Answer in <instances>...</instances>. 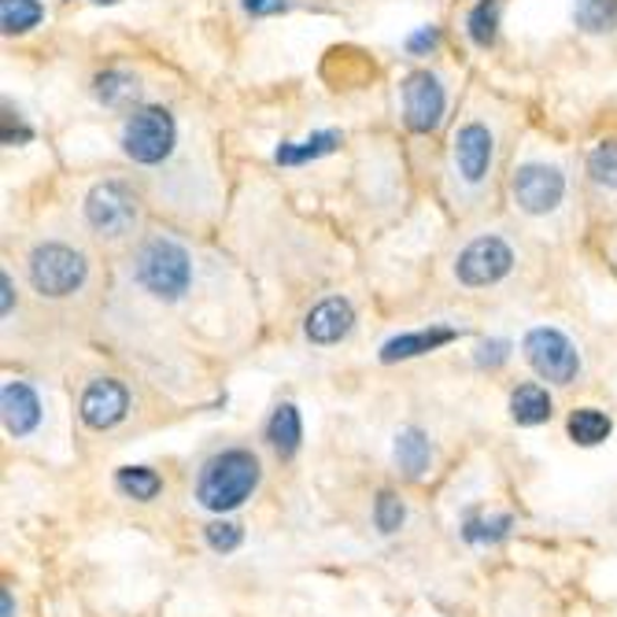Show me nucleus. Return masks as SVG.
Segmentation results:
<instances>
[{"label":"nucleus","instance_id":"6ab92c4d","mask_svg":"<svg viewBox=\"0 0 617 617\" xmlns=\"http://www.w3.org/2000/svg\"><path fill=\"white\" fill-rule=\"evenodd\" d=\"M340 148V134L337 130H322V134H311L300 145H281L274 152V160L281 163V167H300L307 160H318V156H329V152Z\"/></svg>","mask_w":617,"mask_h":617},{"label":"nucleus","instance_id":"6e6552de","mask_svg":"<svg viewBox=\"0 0 617 617\" xmlns=\"http://www.w3.org/2000/svg\"><path fill=\"white\" fill-rule=\"evenodd\" d=\"M444 107H448V96H444V85H440L436 74H429V71L407 74L403 119L414 134H433V130L440 126V119H444Z\"/></svg>","mask_w":617,"mask_h":617},{"label":"nucleus","instance_id":"f03ea898","mask_svg":"<svg viewBox=\"0 0 617 617\" xmlns=\"http://www.w3.org/2000/svg\"><path fill=\"white\" fill-rule=\"evenodd\" d=\"M134 274H137V281L156 296V300L174 304L189 292L193 263H189V251H185L178 240L152 237L148 245L137 251Z\"/></svg>","mask_w":617,"mask_h":617},{"label":"nucleus","instance_id":"423d86ee","mask_svg":"<svg viewBox=\"0 0 617 617\" xmlns=\"http://www.w3.org/2000/svg\"><path fill=\"white\" fill-rule=\"evenodd\" d=\"M85 218L101 237H126L137 226V196L123 182H101L85 196Z\"/></svg>","mask_w":617,"mask_h":617},{"label":"nucleus","instance_id":"bb28decb","mask_svg":"<svg viewBox=\"0 0 617 617\" xmlns=\"http://www.w3.org/2000/svg\"><path fill=\"white\" fill-rule=\"evenodd\" d=\"M407 517V506L395 492H381L378 503H373V525L381 528V533H395V528L403 525Z\"/></svg>","mask_w":617,"mask_h":617},{"label":"nucleus","instance_id":"f3484780","mask_svg":"<svg viewBox=\"0 0 617 617\" xmlns=\"http://www.w3.org/2000/svg\"><path fill=\"white\" fill-rule=\"evenodd\" d=\"M551 414H555V403H551L544 384H522V389H514L511 418L517 425H544Z\"/></svg>","mask_w":617,"mask_h":617},{"label":"nucleus","instance_id":"a211bd4d","mask_svg":"<svg viewBox=\"0 0 617 617\" xmlns=\"http://www.w3.org/2000/svg\"><path fill=\"white\" fill-rule=\"evenodd\" d=\"M93 93H96V101L107 107H130L137 101L141 82H137V74H130V71H104V74H96Z\"/></svg>","mask_w":617,"mask_h":617},{"label":"nucleus","instance_id":"c85d7f7f","mask_svg":"<svg viewBox=\"0 0 617 617\" xmlns=\"http://www.w3.org/2000/svg\"><path fill=\"white\" fill-rule=\"evenodd\" d=\"M511 359V345L506 340H484V345L477 348V367H503V362Z\"/></svg>","mask_w":617,"mask_h":617},{"label":"nucleus","instance_id":"1a4fd4ad","mask_svg":"<svg viewBox=\"0 0 617 617\" xmlns=\"http://www.w3.org/2000/svg\"><path fill=\"white\" fill-rule=\"evenodd\" d=\"M514 204L522 207L525 215H547L555 212L566 196V178H562L558 167H544V163H528L514 174L511 182Z\"/></svg>","mask_w":617,"mask_h":617},{"label":"nucleus","instance_id":"412c9836","mask_svg":"<svg viewBox=\"0 0 617 617\" xmlns=\"http://www.w3.org/2000/svg\"><path fill=\"white\" fill-rule=\"evenodd\" d=\"M115 489L137 503H152L163 492V481H160V473L148 466H123L115 473Z\"/></svg>","mask_w":617,"mask_h":617},{"label":"nucleus","instance_id":"9b49d317","mask_svg":"<svg viewBox=\"0 0 617 617\" xmlns=\"http://www.w3.org/2000/svg\"><path fill=\"white\" fill-rule=\"evenodd\" d=\"M492 148H495V141L489 134V126H481V123H466L455 134V167L470 185L484 182V174L492 167Z\"/></svg>","mask_w":617,"mask_h":617},{"label":"nucleus","instance_id":"b1692460","mask_svg":"<svg viewBox=\"0 0 617 617\" xmlns=\"http://www.w3.org/2000/svg\"><path fill=\"white\" fill-rule=\"evenodd\" d=\"M577 27L588 34H606L617 27V0H577Z\"/></svg>","mask_w":617,"mask_h":617},{"label":"nucleus","instance_id":"2f4dec72","mask_svg":"<svg viewBox=\"0 0 617 617\" xmlns=\"http://www.w3.org/2000/svg\"><path fill=\"white\" fill-rule=\"evenodd\" d=\"M0 292H4L0 300H4V318H8L12 315V300H16V289H12V278H8V274L0 278Z\"/></svg>","mask_w":617,"mask_h":617},{"label":"nucleus","instance_id":"473e14b6","mask_svg":"<svg viewBox=\"0 0 617 617\" xmlns=\"http://www.w3.org/2000/svg\"><path fill=\"white\" fill-rule=\"evenodd\" d=\"M0 617H16V599H12V592H0Z\"/></svg>","mask_w":617,"mask_h":617},{"label":"nucleus","instance_id":"a878e982","mask_svg":"<svg viewBox=\"0 0 617 617\" xmlns=\"http://www.w3.org/2000/svg\"><path fill=\"white\" fill-rule=\"evenodd\" d=\"M514 528V517L511 514H500V517H470L466 528H462V536L470 539V544H495V539H503L506 533Z\"/></svg>","mask_w":617,"mask_h":617},{"label":"nucleus","instance_id":"0eeeda50","mask_svg":"<svg viewBox=\"0 0 617 617\" xmlns=\"http://www.w3.org/2000/svg\"><path fill=\"white\" fill-rule=\"evenodd\" d=\"M514 267V251L503 237H477L466 245L455 259V278L470 289H489V285L503 281Z\"/></svg>","mask_w":617,"mask_h":617},{"label":"nucleus","instance_id":"c756f323","mask_svg":"<svg viewBox=\"0 0 617 617\" xmlns=\"http://www.w3.org/2000/svg\"><path fill=\"white\" fill-rule=\"evenodd\" d=\"M436 45H440V30L436 27H422L418 34L407 38V52H411V56H425V52H433Z\"/></svg>","mask_w":617,"mask_h":617},{"label":"nucleus","instance_id":"4468645a","mask_svg":"<svg viewBox=\"0 0 617 617\" xmlns=\"http://www.w3.org/2000/svg\"><path fill=\"white\" fill-rule=\"evenodd\" d=\"M451 340H459V329H448V326H429V329H414V333H400L381 345V362H403V359L429 356V351L444 348Z\"/></svg>","mask_w":617,"mask_h":617},{"label":"nucleus","instance_id":"393cba45","mask_svg":"<svg viewBox=\"0 0 617 617\" xmlns=\"http://www.w3.org/2000/svg\"><path fill=\"white\" fill-rule=\"evenodd\" d=\"M588 174L595 185H603V189H617V141H603V145L592 148Z\"/></svg>","mask_w":617,"mask_h":617},{"label":"nucleus","instance_id":"f257e3e1","mask_svg":"<svg viewBox=\"0 0 617 617\" xmlns=\"http://www.w3.org/2000/svg\"><path fill=\"white\" fill-rule=\"evenodd\" d=\"M256 489H259V459L245 448L218 451L215 459L204 462L200 477H196V500L215 514L237 511Z\"/></svg>","mask_w":617,"mask_h":617},{"label":"nucleus","instance_id":"ddd939ff","mask_svg":"<svg viewBox=\"0 0 617 617\" xmlns=\"http://www.w3.org/2000/svg\"><path fill=\"white\" fill-rule=\"evenodd\" d=\"M0 411H4V429L12 436H30L41 425V400L27 381H4Z\"/></svg>","mask_w":617,"mask_h":617},{"label":"nucleus","instance_id":"dca6fc26","mask_svg":"<svg viewBox=\"0 0 617 617\" xmlns=\"http://www.w3.org/2000/svg\"><path fill=\"white\" fill-rule=\"evenodd\" d=\"M267 440H270V448L278 451L281 459H292L296 451H300L304 422H300V411H296L292 403H281L278 411L270 414V422H267Z\"/></svg>","mask_w":617,"mask_h":617},{"label":"nucleus","instance_id":"9d476101","mask_svg":"<svg viewBox=\"0 0 617 617\" xmlns=\"http://www.w3.org/2000/svg\"><path fill=\"white\" fill-rule=\"evenodd\" d=\"M79 414H82L85 425L96 429V433H104V429H115L130 414V392H126V384H119L112 378L93 381L90 389L82 392Z\"/></svg>","mask_w":617,"mask_h":617},{"label":"nucleus","instance_id":"aec40b11","mask_svg":"<svg viewBox=\"0 0 617 617\" xmlns=\"http://www.w3.org/2000/svg\"><path fill=\"white\" fill-rule=\"evenodd\" d=\"M566 429H569V440H573V444L595 448V444H603V440L610 436L614 422H610V418H606L603 411H595V407H580V411L569 414Z\"/></svg>","mask_w":617,"mask_h":617},{"label":"nucleus","instance_id":"20e7f679","mask_svg":"<svg viewBox=\"0 0 617 617\" xmlns=\"http://www.w3.org/2000/svg\"><path fill=\"white\" fill-rule=\"evenodd\" d=\"M174 148V115L167 107H137L123 126V152L134 163H163Z\"/></svg>","mask_w":617,"mask_h":617},{"label":"nucleus","instance_id":"72a5a7b5","mask_svg":"<svg viewBox=\"0 0 617 617\" xmlns=\"http://www.w3.org/2000/svg\"><path fill=\"white\" fill-rule=\"evenodd\" d=\"M93 4H115V0H93Z\"/></svg>","mask_w":617,"mask_h":617},{"label":"nucleus","instance_id":"5701e85b","mask_svg":"<svg viewBox=\"0 0 617 617\" xmlns=\"http://www.w3.org/2000/svg\"><path fill=\"white\" fill-rule=\"evenodd\" d=\"M45 19L41 0H0V27L4 34H27Z\"/></svg>","mask_w":617,"mask_h":617},{"label":"nucleus","instance_id":"f8f14e48","mask_svg":"<svg viewBox=\"0 0 617 617\" xmlns=\"http://www.w3.org/2000/svg\"><path fill=\"white\" fill-rule=\"evenodd\" d=\"M351 326H356V311H351V304L340 300V296H329V300H322L311 315H307L304 333H307L311 345L329 348V345H340V340L351 333Z\"/></svg>","mask_w":617,"mask_h":617},{"label":"nucleus","instance_id":"39448f33","mask_svg":"<svg viewBox=\"0 0 617 617\" xmlns=\"http://www.w3.org/2000/svg\"><path fill=\"white\" fill-rule=\"evenodd\" d=\"M522 351H525L528 367L551 384H569L580 370L577 348H573V340L566 333H558V329H547V326L528 329Z\"/></svg>","mask_w":617,"mask_h":617},{"label":"nucleus","instance_id":"2eb2a0df","mask_svg":"<svg viewBox=\"0 0 617 617\" xmlns=\"http://www.w3.org/2000/svg\"><path fill=\"white\" fill-rule=\"evenodd\" d=\"M395 466H400L407 477L418 481L429 473V462H433V448H429V436L422 433V429H400V436H395Z\"/></svg>","mask_w":617,"mask_h":617},{"label":"nucleus","instance_id":"7ed1b4c3","mask_svg":"<svg viewBox=\"0 0 617 617\" xmlns=\"http://www.w3.org/2000/svg\"><path fill=\"white\" fill-rule=\"evenodd\" d=\"M85 274H90V263H85L82 251L68 245H38L30 251V285L49 300L79 292L85 285Z\"/></svg>","mask_w":617,"mask_h":617},{"label":"nucleus","instance_id":"7c9ffc66","mask_svg":"<svg viewBox=\"0 0 617 617\" xmlns=\"http://www.w3.org/2000/svg\"><path fill=\"white\" fill-rule=\"evenodd\" d=\"M240 8L248 16H278V12H289V0H240Z\"/></svg>","mask_w":617,"mask_h":617},{"label":"nucleus","instance_id":"4be33fe9","mask_svg":"<svg viewBox=\"0 0 617 617\" xmlns=\"http://www.w3.org/2000/svg\"><path fill=\"white\" fill-rule=\"evenodd\" d=\"M500 0H477L473 12L466 16V34L477 49L495 45V34H500Z\"/></svg>","mask_w":617,"mask_h":617},{"label":"nucleus","instance_id":"cd10ccee","mask_svg":"<svg viewBox=\"0 0 617 617\" xmlns=\"http://www.w3.org/2000/svg\"><path fill=\"white\" fill-rule=\"evenodd\" d=\"M207 544H212V551H218V555H229V551L240 547V539H245V533H240V525L234 522H212L204 528Z\"/></svg>","mask_w":617,"mask_h":617}]
</instances>
